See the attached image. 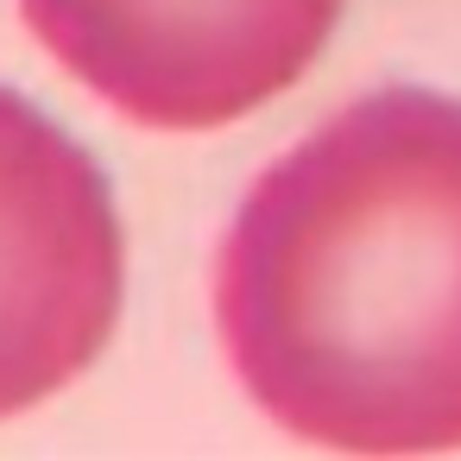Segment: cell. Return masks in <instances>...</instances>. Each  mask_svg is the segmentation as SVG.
Returning a JSON list of instances; mask_svg holds the SVG:
<instances>
[{
  "label": "cell",
  "mask_w": 461,
  "mask_h": 461,
  "mask_svg": "<svg viewBox=\"0 0 461 461\" xmlns=\"http://www.w3.org/2000/svg\"><path fill=\"white\" fill-rule=\"evenodd\" d=\"M209 316L285 436L461 448V95L392 83L285 146L215 240Z\"/></svg>",
  "instance_id": "cell-1"
},
{
  "label": "cell",
  "mask_w": 461,
  "mask_h": 461,
  "mask_svg": "<svg viewBox=\"0 0 461 461\" xmlns=\"http://www.w3.org/2000/svg\"><path fill=\"white\" fill-rule=\"evenodd\" d=\"M348 0H20L26 32L146 133H215L310 77Z\"/></svg>",
  "instance_id": "cell-2"
},
{
  "label": "cell",
  "mask_w": 461,
  "mask_h": 461,
  "mask_svg": "<svg viewBox=\"0 0 461 461\" xmlns=\"http://www.w3.org/2000/svg\"><path fill=\"white\" fill-rule=\"evenodd\" d=\"M127 297V234L89 146L0 83V423L77 385Z\"/></svg>",
  "instance_id": "cell-3"
}]
</instances>
